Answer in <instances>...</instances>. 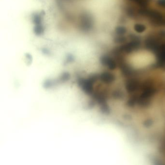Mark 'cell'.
<instances>
[{
    "mask_svg": "<svg viewBox=\"0 0 165 165\" xmlns=\"http://www.w3.org/2000/svg\"><path fill=\"white\" fill-rule=\"evenodd\" d=\"M100 62L103 65L107 66L110 70H115L117 68V62L114 58L109 55L102 56L100 58Z\"/></svg>",
    "mask_w": 165,
    "mask_h": 165,
    "instance_id": "7a4b0ae2",
    "label": "cell"
},
{
    "mask_svg": "<svg viewBox=\"0 0 165 165\" xmlns=\"http://www.w3.org/2000/svg\"><path fill=\"white\" fill-rule=\"evenodd\" d=\"M146 28V26L142 24H136L134 26V29L136 32L139 33H143L145 31Z\"/></svg>",
    "mask_w": 165,
    "mask_h": 165,
    "instance_id": "8992f818",
    "label": "cell"
},
{
    "mask_svg": "<svg viewBox=\"0 0 165 165\" xmlns=\"http://www.w3.org/2000/svg\"><path fill=\"white\" fill-rule=\"evenodd\" d=\"M80 24L82 31H88L92 27V18L88 14H83L81 16Z\"/></svg>",
    "mask_w": 165,
    "mask_h": 165,
    "instance_id": "6da1fadb",
    "label": "cell"
},
{
    "mask_svg": "<svg viewBox=\"0 0 165 165\" xmlns=\"http://www.w3.org/2000/svg\"><path fill=\"white\" fill-rule=\"evenodd\" d=\"M73 60V56L71 55H69V56L67 57V61L68 62H71Z\"/></svg>",
    "mask_w": 165,
    "mask_h": 165,
    "instance_id": "30bf717a",
    "label": "cell"
},
{
    "mask_svg": "<svg viewBox=\"0 0 165 165\" xmlns=\"http://www.w3.org/2000/svg\"><path fill=\"white\" fill-rule=\"evenodd\" d=\"M115 32L116 34L119 35H124L127 32V30L126 28L124 26H118L116 28Z\"/></svg>",
    "mask_w": 165,
    "mask_h": 165,
    "instance_id": "5b68a950",
    "label": "cell"
},
{
    "mask_svg": "<svg viewBox=\"0 0 165 165\" xmlns=\"http://www.w3.org/2000/svg\"><path fill=\"white\" fill-rule=\"evenodd\" d=\"M156 3L159 7L165 8V0H157Z\"/></svg>",
    "mask_w": 165,
    "mask_h": 165,
    "instance_id": "9c48e42d",
    "label": "cell"
},
{
    "mask_svg": "<svg viewBox=\"0 0 165 165\" xmlns=\"http://www.w3.org/2000/svg\"><path fill=\"white\" fill-rule=\"evenodd\" d=\"M33 22L34 24L39 25L42 24V15L36 14L33 16Z\"/></svg>",
    "mask_w": 165,
    "mask_h": 165,
    "instance_id": "52a82bcc",
    "label": "cell"
},
{
    "mask_svg": "<svg viewBox=\"0 0 165 165\" xmlns=\"http://www.w3.org/2000/svg\"><path fill=\"white\" fill-rule=\"evenodd\" d=\"M34 31L36 35H40L44 31V28L42 25V24L39 25H36L34 27Z\"/></svg>",
    "mask_w": 165,
    "mask_h": 165,
    "instance_id": "277c9868",
    "label": "cell"
},
{
    "mask_svg": "<svg viewBox=\"0 0 165 165\" xmlns=\"http://www.w3.org/2000/svg\"><path fill=\"white\" fill-rule=\"evenodd\" d=\"M139 5L140 7H147L150 0H129Z\"/></svg>",
    "mask_w": 165,
    "mask_h": 165,
    "instance_id": "3957f363",
    "label": "cell"
},
{
    "mask_svg": "<svg viewBox=\"0 0 165 165\" xmlns=\"http://www.w3.org/2000/svg\"><path fill=\"white\" fill-rule=\"evenodd\" d=\"M126 37H124V36H121V35H119V37H116L114 39V41L116 43H124L126 41Z\"/></svg>",
    "mask_w": 165,
    "mask_h": 165,
    "instance_id": "ba28073f",
    "label": "cell"
}]
</instances>
